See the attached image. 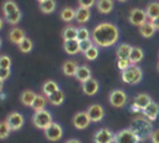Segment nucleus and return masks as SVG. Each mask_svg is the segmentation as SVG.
<instances>
[{
    "mask_svg": "<svg viewBox=\"0 0 159 143\" xmlns=\"http://www.w3.org/2000/svg\"><path fill=\"white\" fill-rule=\"evenodd\" d=\"M152 102V98L148 93H139L135 96L134 101H133V104L130 107L132 112H139V111H143L149 103Z\"/></svg>",
    "mask_w": 159,
    "mask_h": 143,
    "instance_id": "9b49d317",
    "label": "nucleus"
},
{
    "mask_svg": "<svg viewBox=\"0 0 159 143\" xmlns=\"http://www.w3.org/2000/svg\"><path fill=\"white\" fill-rule=\"evenodd\" d=\"M62 39L63 41H71L77 39V27L75 26H66L62 31Z\"/></svg>",
    "mask_w": 159,
    "mask_h": 143,
    "instance_id": "7c9ffc66",
    "label": "nucleus"
},
{
    "mask_svg": "<svg viewBox=\"0 0 159 143\" xmlns=\"http://www.w3.org/2000/svg\"><path fill=\"white\" fill-rule=\"evenodd\" d=\"M10 67H11V58L6 55H1L0 56V68L10 70Z\"/></svg>",
    "mask_w": 159,
    "mask_h": 143,
    "instance_id": "58836bf2",
    "label": "nucleus"
},
{
    "mask_svg": "<svg viewBox=\"0 0 159 143\" xmlns=\"http://www.w3.org/2000/svg\"><path fill=\"white\" fill-rule=\"evenodd\" d=\"M60 16H61V19H62L63 21L70 22V21H72V20L76 17V10L72 9V7H65V9L61 11Z\"/></svg>",
    "mask_w": 159,
    "mask_h": 143,
    "instance_id": "473e14b6",
    "label": "nucleus"
},
{
    "mask_svg": "<svg viewBox=\"0 0 159 143\" xmlns=\"http://www.w3.org/2000/svg\"><path fill=\"white\" fill-rule=\"evenodd\" d=\"M128 20L132 25L134 26H138L140 27L142 25H144L147 21H148V17H147V14H145V10H142L139 7H134L129 11L128 14Z\"/></svg>",
    "mask_w": 159,
    "mask_h": 143,
    "instance_id": "423d86ee",
    "label": "nucleus"
},
{
    "mask_svg": "<svg viewBox=\"0 0 159 143\" xmlns=\"http://www.w3.org/2000/svg\"><path fill=\"white\" fill-rule=\"evenodd\" d=\"M93 5H96V2L93 0H88V1H84V0H81L78 2V7H82V9H91Z\"/></svg>",
    "mask_w": 159,
    "mask_h": 143,
    "instance_id": "a19ab883",
    "label": "nucleus"
},
{
    "mask_svg": "<svg viewBox=\"0 0 159 143\" xmlns=\"http://www.w3.org/2000/svg\"><path fill=\"white\" fill-rule=\"evenodd\" d=\"M2 87H4V81L0 80V93L2 92Z\"/></svg>",
    "mask_w": 159,
    "mask_h": 143,
    "instance_id": "49530a36",
    "label": "nucleus"
},
{
    "mask_svg": "<svg viewBox=\"0 0 159 143\" xmlns=\"http://www.w3.org/2000/svg\"><path fill=\"white\" fill-rule=\"evenodd\" d=\"M108 101H109L111 106H113L116 108H122L127 103V95L122 90H113V91H111V93L108 96Z\"/></svg>",
    "mask_w": 159,
    "mask_h": 143,
    "instance_id": "0eeeda50",
    "label": "nucleus"
},
{
    "mask_svg": "<svg viewBox=\"0 0 159 143\" xmlns=\"http://www.w3.org/2000/svg\"><path fill=\"white\" fill-rule=\"evenodd\" d=\"M157 70H158V72H159V61H158V63H157Z\"/></svg>",
    "mask_w": 159,
    "mask_h": 143,
    "instance_id": "09e8293b",
    "label": "nucleus"
},
{
    "mask_svg": "<svg viewBox=\"0 0 159 143\" xmlns=\"http://www.w3.org/2000/svg\"><path fill=\"white\" fill-rule=\"evenodd\" d=\"M114 133L108 128L98 129L93 136L94 143H114Z\"/></svg>",
    "mask_w": 159,
    "mask_h": 143,
    "instance_id": "1a4fd4ad",
    "label": "nucleus"
},
{
    "mask_svg": "<svg viewBox=\"0 0 159 143\" xmlns=\"http://www.w3.org/2000/svg\"><path fill=\"white\" fill-rule=\"evenodd\" d=\"M114 2L111 0H99L96 2V7L101 14H109L113 10Z\"/></svg>",
    "mask_w": 159,
    "mask_h": 143,
    "instance_id": "b1692460",
    "label": "nucleus"
},
{
    "mask_svg": "<svg viewBox=\"0 0 159 143\" xmlns=\"http://www.w3.org/2000/svg\"><path fill=\"white\" fill-rule=\"evenodd\" d=\"M39 7L43 14H51L56 9V2L53 0H40Z\"/></svg>",
    "mask_w": 159,
    "mask_h": 143,
    "instance_id": "bb28decb",
    "label": "nucleus"
},
{
    "mask_svg": "<svg viewBox=\"0 0 159 143\" xmlns=\"http://www.w3.org/2000/svg\"><path fill=\"white\" fill-rule=\"evenodd\" d=\"M152 24L154 25V27H155V30H159V17H157V19H154V20L152 21Z\"/></svg>",
    "mask_w": 159,
    "mask_h": 143,
    "instance_id": "c03bdc74",
    "label": "nucleus"
},
{
    "mask_svg": "<svg viewBox=\"0 0 159 143\" xmlns=\"http://www.w3.org/2000/svg\"><path fill=\"white\" fill-rule=\"evenodd\" d=\"M17 46H19V50H20L21 52H24V53H29V52L32 50L34 44H32V41H31L29 37H25Z\"/></svg>",
    "mask_w": 159,
    "mask_h": 143,
    "instance_id": "f704fd0d",
    "label": "nucleus"
},
{
    "mask_svg": "<svg viewBox=\"0 0 159 143\" xmlns=\"http://www.w3.org/2000/svg\"><path fill=\"white\" fill-rule=\"evenodd\" d=\"M132 48H133V46H130L129 44H125V42L120 44L117 47V50H116L117 58H129L130 52H132Z\"/></svg>",
    "mask_w": 159,
    "mask_h": 143,
    "instance_id": "6ab92c4d",
    "label": "nucleus"
},
{
    "mask_svg": "<svg viewBox=\"0 0 159 143\" xmlns=\"http://www.w3.org/2000/svg\"><path fill=\"white\" fill-rule=\"evenodd\" d=\"M46 98H47V101H48L51 104H53V106H60V104H62V102L65 101V92H63L62 90H58V91H56L55 93L47 96Z\"/></svg>",
    "mask_w": 159,
    "mask_h": 143,
    "instance_id": "a878e982",
    "label": "nucleus"
},
{
    "mask_svg": "<svg viewBox=\"0 0 159 143\" xmlns=\"http://www.w3.org/2000/svg\"><path fill=\"white\" fill-rule=\"evenodd\" d=\"M98 90H99V83H98V81L94 80L93 77L82 83V91H83V93L87 95V96H93V95H96V93L98 92Z\"/></svg>",
    "mask_w": 159,
    "mask_h": 143,
    "instance_id": "dca6fc26",
    "label": "nucleus"
},
{
    "mask_svg": "<svg viewBox=\"0 0 159 143\" xmlns=\"http://www.w3.org/2000/svg\"><path fill=\"white\" fill-rule=\"evenodd\" d=\"M25 37L26 36H25L24 30L19 29V27H14V29H11L9 31V39H10V41L14 42V44H16V45H19Z\"/></svg>",
    "mask_w": 159,
    "mask_h": 143,
    "instance_id": "a211bd4d",
    "label": "nucleus"
},
{
    "mask_svg": "<svg viewBox=\"0 0 159 143\" xmlns=\"http://www.w3.org/2000/svg\"><path fill=\"white\" fill-rule=\"evenodd\" d=\"M11 128L9 127L6 121H0V139H5L10 136Z\"/></svg>",
    "mask_w": 159,
    "mask_h": 143,
    "instance_id": "c9c22d12",
    "label": "nucleus"
},
{
    "mask_svg": "<svg viewBox=\"0 0 159 143\" xmlns=\"http://www.w3.org/2000/svg\"><path fill=\"white\" fill-rule=\"evenodd\" d=\"M52 114L47 111V109H42L39 112H35L32 114V123L35 124V127L40 128V129H46L51 123H52Z\"/></svg>",
    "mask_w": 159,
    "mask_h": 143,
    "instance_id": "39448f33",
    "label": "nucleus"
},
{
    "mask_svg": "<svg viewBox=\"0 0 159 143\" xmlns=\"http://www.w3.org/2000/svg\"><path fill=\"white\" fill-rule=\"evenodd\" d=\"M76 21L80 24H84L91 19V10L89 9H82L77 7L76 9Z\"/></svg>",
    "mask_w": 159,
    "mask_h": 143,
    "instance_id": "393cba45",
    "label": "nucleus"
},
{
    "mask_svg": "<svg viewBox=\"0 0 159 143\" xmlns=\"http://www.w3.org/2000/svg\"><path fill=\"white\" fill-rule=\"evenodd\" d=\"M92 36V34L89 32V30L87 27H78L77 29V41L81 42V41H86V40H89Z\"/></svg>",
    "mask_w": 159,
    "mask_h": 143,
    "instance_id": "72a5a7b5",
    "label": "nucleus"
},
{
    "mask_svg": "<svg viewBox=\"0 0 159 143\" xmlns=\"http://www.w3.org/2000/svg\"><path fill=\"white\" fill-rule=\"evenodd\" d=\"M129 128L135 134V137L138 138L139 142L150 138V136H152V133L154 131L152 122L149 119H147L145 117H135V118H133L132 122H130Z\"/></svg>",
    "mask_w": 159,
    "mask_h": 143,
    "instance_id": "f03ea898",
    "label": "nucleus"
},
{
    "mask_svg": "<svg viewBox=\"0 0 159 143\" xmlns=\"http://www.w3.org/2000/svg\"><path fill=\"white\" fill-rule=\"evenodd\" d=\"M83 55H84V57H86L87 60L93 61V60H96V58L98 57V55H99V50H98L97 46H93V47H91L87 52H84Z\"/></svg>",
    "mask_w": 159,
    "mask_h": 143,
    "instance_id": "e433bc0d",
    "label": "nucleus"
},
{
    "mask_svg": "<svg viewBox=\"0 0 159 143\" xmlns=\"http://www.w3.org/2000/svg\"><path fill=\"white\" fill-rule=\"evenodd\" d=\"M155 31H157V30H155L154 25L152 24V21H147L144 25H142V26L139 27V32H140V35H142L143 37H152Z\"/></svg>",
    "mask_w": 159,
    "mask_h": 143,
    "instance_id": "c756f323",
    "label": "nucleus"
},
{
    "mask_svg": "<svg viewBox=\"0 0 159 143\" xmlns=\"http://www.w3.org/2000/svg\"><path fill=\"white\" fill-rule=\"evenodd\" d=\"M145 14H147V17L150 19V21L159 17V2H157V1L149 2L145 7Z\"/></svg>",
    "mask_w": 159,
    "mask_h": 143,
    "instance_id": "aec40b11",
    "label": "nucleus"
},
{
    "mask_svg": "<svg viewBox=\"0 0 159 143\" xmlns=\"http://www.w3.org/2000/svg\"><path fill=\"white\" fill-rule=\"evenodd\" d=\"M114 143H139L135 134L132 132L130 128H125L116 133L114 136Z\"/></svg>",
    "mask_w": 159,
    "mask_h": 143,
    "instance_id": "6e6552de",
    "label": "nucleus"
},
{
    "mask_svg": "<svg viewBox=\"0 0 159 143\" xmlns=\"http://www.w3.org/2000/svg\"><path fill=\"white\" fill-rule=\"evenodd\" d=\"M77 68H78V65H77V62L73 61V60H67V61H65L63 65H62V71H63V73H65L66 76H70V77L76 75Z\"/></svg>",
    "mask_w": 159,
    "mask_h": 143,
    "instance_id": "4be33fe9",
    "label": "nucleus"
},
{
    "mask_svg": "<svg viewBox=\"0 0 159 143\" xmlns=\"http://www.w3.org/2000/svg\"><path fill=\"white\" fill-rule=\"evenodd\" d=\"M72 123L73 126L77 128V129H84L89 126L91 123V119L88 117V114L84 112H77L75 116H73V119H72Z\"/></svg>",
    "mask_w": 159,
    "mask_h": 143,
    "instance_id": "4468645a",
    "label": "nucleus"
},
{
    "mask_svg": "<svg viewBox=\"0 0 159 143\" xmlns=\"http://www.w3.org/2000/svg\"><path fill=\"white\" fill-rule=\"evenodd\" d=\"M92 41L101 47H111L119 39V30L114 24L101 22L92 31Z\"/></svg>",
    "mask_w": 159,
    "mask_h": 143,
    "instance_id": "f257e3e1",
    "label": "nucleus"
},
{
    "mask_svg": "<svg viewBox=\"0 0 159 143\" xmlns=\"http://www.w3.org/2000/svg\"><path fill=\"white\" fill-rule=\"evenodd\" d=\"M75 77H76L81 83H83V82L88 81L89 78H92V72H91V70H89L88 66H86V65H81V66H78Z\"/></svg>",
    "mask_w": 159,
    "mask_h": 143,
    "instance_id": "f3484780",
    "label": "nucleus"
},
{
    "mask_svg": "<svg viewBox=\"0 0 159 143\" xmlns=\"http://www.w3.org/2000/svg\"><path fill=\"white\" fill-rule=\"evenodd\" d=\"M58 90H60L58 83L55 82V81H52V80H47V81L42 85V92L46 95V97L50 96V95H52V93H55V92L58 91Z\"/></svg>",
    "mask_w": 159,
    "mask_h": 143,
    "instance_id": "c85d7f7f",
    "label": "nucleus"
},
{
    "mask_svg": "<svg viewBox=\"0 0 159 143\" xmlns=\"http://www.w3.org/2000/svg\"><path fill=\"white\" fill-rule=\"evenodd\" d=\"M2 25H4V20H2L1 17H0V30L2 29Z\"/></svg>",
    "mask_w": 159,
    "mask_h": 143,
    "instance_id": "de8ad7c7",
    "label": "nucleus"
},
{
    "mask_svg": "<svg viewBox=\"0 0 159 143\" xmlns=\"http://www.w3.org/2000/svg\"><path fill=\"white\" fill-rule=\"evenodd\" d=\"M150 139H152V143H159V129L153 131V133L150 136Z\"/></svg>",
    "mask_w": 159,
    "mask_h": 143,
    "instance_id": "37998d69",
    "label": "nucleus"
},
{
    "mask_svg": "<svg viewBox=\"0 0 159 143\" xmlns=\"http://www.w3.org/2000/svg\"><path fill=\"white\" fill-rule=\"evenodd\" d=\"M158 57H159V53H158Z\"/></svg>",
    "mask_w": 159,
    "mask_h": 143,
    "instance_id": "3c124183",
    "label": "nucleus"
},
{
    "mask_svg": "<svg viewBox=\"0 0 159 143\" xmlns=\"http://www.w3.org/2000/svg\"><path fill=\"white\" fill-rule=\"evenodd\" d=\"M5 121L7 122L9 127L11 128V131H19V129H21L22 126H24V122H25L24 116L20 112H11V113H9V116L6 117Z\"/></svg>",
    "mask_w": 159,
    "mask_h": 143,
    "instance_id": "f8f14e48",
    "label": "nucleus"
},
{
    "mask_svg": "<svg viewBox=\"0 0 159 143\" xmlns=\"http://www.w3.org/2000/svg\"><path fill=\"white\" fill-rule=\"evenodd\" d=\"M143 114H144V117L147 118V119H149L150 122H153V121H155L157 118H158V116H159V104L157 103V102H150L144 109H143Z\"/></svg>",
    "mask_w": 159,
    "mask_h": 143,
    "instance_id": "2eb2a0df",
    "label": "nucleus"
},
{
    "mask_svg": "<svg viewBox=\"0 0 159 143\" xmlns=\"http://www.w3.org/2000/svg\"><path fill=\"white\" fill-rule=\"evenodd\" d=\"M117 66H118V68H119L120 71H124V70H127V68L130 66V62H129L128 58H118Z\"/></svg>",
    "mask_w": 159,
    "mask_h": 143,
    "instance_id": "ea45409f",
    "label": "nucleus"
},
{
    "mask_svg": "<svg viewBox=\"0 0 159 143\" xmlns=\"http://www.w3.org/2000/svg\"><path fill=\"white\" fill-rule=\"evenodd\" d=\"M63 50L68 55H76L80 51V42L77 40H71V41H63Z\"/></svg>",
    "mask_w": 159,
    "mask_h": 143,
    "instance_id": "412c9836",
    "label": "nucleus"
},
{
    "mask_svg": "<svg viewBox=\"0 0 159 143\" xmlns=\"http://www.w3.org/2000/svg\"><path fill=\"white\" fill-rule=\"evenodd\" d=\"M10 76V70H6V68H0V80L1 81H5L7 80Z\"/></svg>",
    "mask_w": 159,
    "mask_h": 143,
    "instance_id": "79ce46f5",
    "label": "nucleus"
},
{
    "mask_svg": "<svg viewBox=\"0 0 159 143\" xmlns=\"http://www.w3.org/2000/svg\"><path fill=\"white\" fill-rule=\"evenodd\" d=\"M86 113L88 114L91 122H99L104 117V108L99 103H93L87 108Z\"/></svg>",
    "mask_w": 159,
    "mask_h": 143,
    "instance_id": "ddd939ff",
    "label": "nucleus"
},
{
    "mask_svg": "<svg viewBox=\"0 0 159 143\" xmlns=\"http://www.w3.org/2000/svg\"><path fill=\"white\" fill-rule=\"evenodd\" d=\"M65 143H81V141H78V139H67Z\"/></svg>",
    "mask_w": 159,
    "mask_h": 143,
    "instance_id": "a18cd8bd",
    "label": "nucleus"
},
{
    "mask_svg": "<svg viewBox=\"0 0 159 143\" xmlns=\"http://www.w3.org/2000/svg\"><path fill=\"white\" fill-rule=\"evenodd\" d=\"M94 46V44H93V41L89 39V40H86V41H81L80 42V51L82 52V53H84V52H87L91 47H93Z\"/></svg>",
    "mask_w": 159,
    "mask_h": 143,
    "instance_id": "4c0bfd02",
    "label": "nucleus"
},
{
    "mask_svg": "<svg viewBox=\"0 0 159 143\" xmlns=\"http://www.w3.org/2000/svg\"><path fill=\"white\" fill-rule=\"evenodd\" d=\"M62 134H63V131H62V127L61 124L56 123V122H52L46 129H45V137L48 139V141H52V142H56L58 139L62 138Z\"/></svg>",
    "mask_w": 159,
    "mask_h": 143,
    "instance_id": "9d476101",
    "label": "nucleus"
},
{
    "mask_svg": "<svg viewBox=\"0 0 159 143\" xmlns=\"http://www.w3.org/2000/svg\"><path fill=\"white\" fill-rule=\"evenodd\" d=\"M46 103H47V98L45 96H42V95H37L36 98H35V101H34V103H32V106H31V108L35 112H39V111L45 109Z\"/></svg>",
    "mask_w": 159,
    "mask_h": 143,
    "instance_id": "2f4dec72",
    "label": "nucleus"
},
{
    "mask_svg": "<svg viewBox=\"0 0 159 143\" xmlns=\"http://www.w3.org/2000/svg\"><path fill=\"white\" fill-rule=\"evenodd\" d=\"M2 12H4L6 22L11 25H16L21 20V16H22L21 10L19 9L17 4L14 1H5L2 4Z\"/></svg>",
    "mask_w": 159,
    "mask_h": 143,
    "instance_id": "7ed1b4c3",
    "label": "nucleus"
},
{
    "mask_svg": "<svg viewBox=\"0 0 159 143\" xmlns=\"http://www.w3.org/2000/svg\"><path fill=\"white\" fill-rule=\"evenodd\" d=\"M1 44H2V41H1V37H0V47H1Z\"/></svg>",
    "mask_w": 159,
    "mask_h": 143,
    "instance_id": "8fccbe9b",
    "label": "nucleus"
},
{
    "mask_svg": "<svg viewBox=\"0 0 159 143\" xmlns=\"http://www.w3.org/2000/svg\"><path fill=\"white\" fill-rule=\"evenodd\" d=\"M36 96H37V95H36L34 91H31V90H25V91L21 93V96H20L21 103H22L24 106L31 107L32 103H34V101H35V98H36Z\"/></svg>",
    "mask_w": 159,
    "mask_h": 143,
    "instance_id": "5701e85b",
    "label": "nucleus"
},
{
    "mask_svg": "<svg viewBox=\"0 0 159 143\" xmlns=\"http://www.w3.org/2000/svg\"><path fill=\"white\" fill-rule=\"evenodd\" d=\"M144 57V51L140 48V47H133L132 48V52H130V56H129V62L130 65H137L138 62L142 61V58Z\"/></svg>",
    "mask_w": 159,
    "mask_h": 143,
    "instance_id": "cd10ccee",
    "label": "nucleus"
},
{
    "mask_svg": "<svg viewBox=\"0 0 159 143\" xmlns=\"http://www.w3.org/2000/svg\"><path fill=\"white\" fill-rule=\"evenodd\" d=\"M143 78V71L137 65H130L127 70L122 71V81L127 85H137Z\"/></svg>",
    "mask_w": 159,
    "mask_h": 143,
    "instance_id": "20e7f679",
    "label": "nucleus"
}]
</instances>
